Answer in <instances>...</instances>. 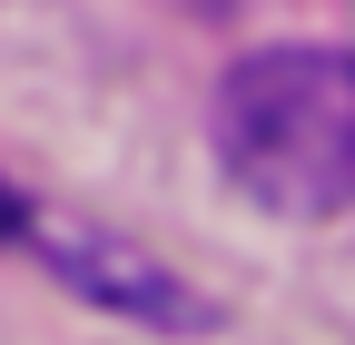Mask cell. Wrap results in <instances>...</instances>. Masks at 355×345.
Returning a JSON list of instances; mask_svg holds the SVG:
<instances>
[{
	"label": "cell",
	"instance_id": "cell-1",
	"mask_svg": "<svg viewBox=\"0 0 355 345\" xmlns=\"http://www.w3.org/2000/svg\"><path fill=\"white\" fill-rule=\"evenodd\" d=\"M217 168L277 218L355 207V50H257L217 79Z\"/></svg>",
	"mask_w": 355,
	"mask_h": 345
},
{
	"label": "cell",
	"instance_id": "cell-2",
	"mask_svg": "<svg viewBox=\"0 0 355 345\" xmlns=\"http://www.w3.org/2000/svg\"><path fill=\"white\" fill-rule=\"evenodd\" d=\"M20 227H30V207H20V188H10V178H0V247H10Z\"/></svg>",
	"mask_w": 355,
	"mask_h": 345
}]
</instances>
